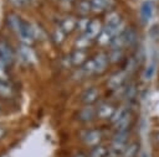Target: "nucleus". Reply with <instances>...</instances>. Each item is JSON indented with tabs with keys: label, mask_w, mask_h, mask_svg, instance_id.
I'll list each match as a JSON object with an SVG mask.
<instances>
[{
	"label": "nucleus",
	"mask_w": 159,
	"mask_h": 157,
	"mask_svg": "<svg viewBox=\"0 0 159 157\" xmlns=\"http://www.w3.org/2000/svg\"><path fill=\"white\" fill-rule=\"evenodd\" d=\"M70 57H71V62L73 66H82L87 61V54L84 49H76Z\"/></svg>",
	"instance_id": "12"
},
{
	"label": "nucleus",
	"mask_w": 159,
	"mask_h": 157,
	"mask_svg": "<svg viewBox=\"0 0 159 157\" xmlns=\"http://www.w3.org/2000/svg\"><path fill=\"white\" fill-rule=\"evenodd\" d=\"M122 35H123V38L125 41V46H132V45L135 43V41H137V33H135L134 30L127 28Z\"/></svg>",
	"instance_id": "15"
},
{
	"label": "nucleus",
	"mask_w": 159,
	"mask_h": 157,
	"mask_svg": "<svg viewBox=\"0 0 159 157\" xmlns=\"http://www.w3.org/2000/svg\"><path fill=\"white\" fill-rule=\"evenodd\" d=\"M142 157H147V155H145V153H143V155H142Z\"/></svg>",
	"instance_id": "37"
},
{
	"label": "nucleus",
	"mask_w": 159,
	"mask_h": 157,
	"mask_svg": "<svg viewBox=\"0 0 159 157\" xmlns=\"http://www.w3.org/2000/svg\"><path fill=\"white\" fill-rule=\"evenodd\" d=\"M1 134H2V131H1V129H0V136H1Z\"/></svg>",
	"instance_id": "38"
},
{
	"label": "nucleus",
	"mask_w": 159,
	"mask_h": 157,
	"mask_svg": "<svg viewBox=\"0 0 159 157\" xmlns=\"http://www.w3.org/2000/svg\"><path fill=\"white\" fill-rule=\"evenodd\" d=\"M135 67H137V62H135V59L132 57L130 59H128V62H127V64H125V73H130V72H133L134 69H135Z\"/></svg>",
	"instance_id": "30"
},
{
	"label": "nucleus",
	"mask_w": 159,
	"mask_h": 157,
	"mask_svg": "<svg viewBox=\"0 0 159 157\" xmlns=\"http://www.w3.org/2000/svg\"><path fill=\"white\" fill-rule=\"evenodd\" d=\"M97 114V111L93 109L92 105H86L84 108L81 109V111L78 112V120L83 121V122H87V121H91L93 120L94 115Z\"/></svg>",
	"instance_id": "9"
},
{
	"label": "nucleus",
	"mask_w": 159,
	"mask_h": 157,
	"mask_svg": "<svg viewBox=\"0 0 159 157\" xmlns=\"http://www.w3.org/2000/svg\"><path fill=\"white\" fill-rule=\"evenodd\" d=\"M130 122H132V115L129 112H127L122 119H119L113 125H114V129L117 132H127V130L130 126Z\"/></svg>",
	"instance_id": "8"
},
{
	"label": "nucleus",
	"mask_w": 159,
	"mask_h": 157,
	"mask_svg": "<svg viewBox=\"0 0 159 157\" xmlns=\"http://www.w3.org/2000/svg\"><path fill=\"white\" fill-rule=\"evenodd\" d=\"M19 56L26 63H35L36 62V54H35L34 49L26 43H22L19 47Z\"/></svg>",
	"instance_id": "1"
},
{
	"label": "nucleus",
	"mask_w": 159,
	"mask_h": 157,
	"mask_svg": "<svg viewBox=\"0 0 159 157\" xmlns=\"http://www.w3.org/2000/svg\"><path fill=\"white\" fill-rule=\"evenodd\" d=\"M81 70L84 73V74H93L96 73V64H94V61L93 59H87L82 66H81Z\"/></svg>",
	"instance_id": "22"
},
{
	"label": "nucleus",
	"mask_w": 159,
	"mask_h": 157,
	"mask_svg": "<svg viewBox=\"0 0 159 157\" xmlns=\"http://www.w3.org/2000/svg\"><path fill=\"white\" fill-rule=\"evenodd\" d=\"M102 31H103V28H102L101 22H99L98 20H91V22H89V25H88V28H87V31H86L83 35H86L89 40H93V38H97L98 35H99Z\"/></svg>",
	"instance_id": "6"
},
{
	"label": "nucleus",
	"mask_w": 159,
	"mask_h": 157,
	"mask_svg": "<svg viewBox=\"0 0 159 157\" xmlns=\"http://www.w3.org/2000/svg\"><path fill=\"white\" fill-rule=\"evenodd\" d=\"M134 93H135V88H134V85H130L129 88L125 89V96H127V98H132Z\"/></svg>",
	"instance_id": "34"
},
{
	"label": "nucleus",
	"mask_w": 159,
	"mask_h": 157,
	"mask_svg": "<svg viewBox=\"0 0 159 157\" xmlns=\"http://www.w3.org/2000/svg\"><path fill=\"white\" fill-rule=\"evenodd\" d=\"M60 27L63 30V32L66 35L67 33H71L72 31H75L77 28V20L75 17H72V16H68V17H66V19L62 20Z\"/></svg>",
	"instance_id": "10"
},
{
	"label": "nucleus",
	"mask_w": 159,
	"mask_h": 157,
	"mask_svg": "<svg viewBox=\"0 0 159 157\" xmlns=\"http://www.w3.org/2000/svg\"><path fill=\"white\" fill-rule=\"evenodd\" d=\"M112 40H113V36H112L106 28H103V31H102V32L98 35V37H97V42H98L101 46L111 45Z\"/></svg>",
	"instance_id": "16"
},
{
	"label": "nucleus",
	"mask_w": 159,
	"mask_h": 157,
	"mask_svg": "<svg viewBox=\"0 0 159 157\" xmlns=\"http://www.w3.org/2000/svg\"><path fill=\"white\" fill-rule=\"evenodd\" d=\"M111 49H122L124 46H125V41L123 38V35H119V36H116L113 37L112 42H111Z\"/></svg>",
	"instance_id": "23"
},
{
	"label": "nucleus",
	"mask_w": 159,
	"mask_h": 157,
	"mask_svg": "<svg viewBox=\"0 0 159 157\" xmlns=\"http://www.w3.org/2000/svg\"><path fill=\"white\" fill-rule=\"evenodd\" d=\"M89 157H108V148L106 146H94L89 153Z\"/></svg>",
	"instance_id": "20"
},
{
	"label": "nucleus",
	"mask_w": 159,
	"mask_h": 157,
	"mask_svg": "<svg viewBox=\"0 0 159 157\" xmlns=\"http://www.w3.org/2000/svg\"><path fill=\"white\" fill-rule=\"evenodd\" d=\"M158 140H159V135H158Z\"/></svg>",
	"instance_id": "39"
},
{
	"label": "nucleus",
	"mask_w": 159,
	"mask_h": 157,
	"mask_svg": "<svg viewBox=\"0 0 159 157\" xmlns=\"http://www.w3.org/2000/svg\"><path fill=\"white\" fill-rule=\"evenodd\" d=\"M125 77H127V73L124 70H120V72H117L114 73L113 75H111V78L108 79L107 82V85L109 89H118L122 87V84L124 83L125 80Z\"/></svg>",
	"instance_id": "3"
},
{
	"label": "nucleus",
	"mask_w": 159,
	"mask_h": 157,
	"mask_svg": "<svg viewBox=\"0 0 159 157\" xmlns=\"http://www.w3.org/2000/svg\"><path fill=\"white\" fill-rule=\"evenodd\" d=\"M127 136H128L127 132H117V134L114 135V137H113V141L125 143V142H127Z\"/></svg>",
	"instance_id": "31"
},
{
	"label": "nucleus",
	"mask_w": 159,
	"mask_h": 157,
	"mask_svg": "<svg viewBox=\"0 0 159 157\" xmlns=\"http://www.w3.org/2000/svg\"><path fill=\"white\" fill-rule=\"evenodd\" d=\"M138 153V145L137 143H130L128 146H125L122 157H135Z\"/></svg>",
	"instance_id": "24"
},
{
	"label": "nucleus",
	"mask_w": 159,
	"mask_h": 157,
	"mask_svg": "<svg viewBox=\"0 0 159 157\" xmlns=\"http://www.w3.org/2000/svg\"><path fill=\"white\" fill-rule=\"evenodd\" d=\"M93 61H94V64H96V73L104 72V69H106V67H107V64L109 62L108 61V56H106L103 53H98L93 58Z\"/></svg>",
	"instance_id": "11"
},
{
	"label": "nucleus",
	"mask_w": 159,
	"mask_h": 157,
	"mask_svg": "<svg viewBox=\"0 0 159 157\" xmlns=\"http://www.w3.org/2000/svg\"><path fill=\"white\" fill-rule=\"evenodd\" d=\"M98 96H99V91H98V89L94 88V87H91V88L86 89V90L82 93V95H81V100H82V103L86 104V105H92L93 103L97 101Z\"/></svg>",
	"instance_id": "4"
},
{
	"label": "nucleus",
	"mask_w": 159,
	"mask_h": 157,
	"mask_svg": "<svg viewBox=\"0 0 159 157\" xmlns=\"http://www.w3.org/2000/svg\"><path fill=\"white\" fill-rule=\"evenodd\" d=\"M127 112H128V110L125 109V106H119L118 109H116V110H114V112H113L112 117L109 119V120H111V122H112V124H116V122H117L119 119H122Z\"/></svg>",
	"instance_id": "25"
},
{
	"label": "nucleus",
	"mask_w": 159,
	"mask_h": 157,
	"mask_svg": "<svg viewBox=\"0 0 159 157\" xmlns=\"http://www.w3.org/2000/svg\"><path fill=\"white\" fill-rule=\"evenodd\" d=\"M101 140H102V134H101L99 130H89L83 136L84 143L88 145V146H91V147L98 146L99 142H101Z\"/></svg>",
	"instance_id": "5"
},
{
	"label": "nucleus",
	"mask_w": 159,
	"mask_h": 157,
	"mask_svg": "<svg viewBox=\"0 0 159 157\" xmlns=\"http://www.w3.org/2000/svg\"><path fill=\"white\" fill-rule=\"evenodd\" d=\"M120 22H122V21H120V16H119L118 12H116V11L108 12V15H107V17H106V23H107V26H117V25H119Z\"/></svg>",
	"instance_id": "19"
},
{
	"label": "nucleus",
	"mask_w": 159,
	"mask_h": 157,
	"mask_svg": "<svg viewBox=\"0 0 159 157\" xmlns=\"http://www.w3.org/2000/svg\"><path fill=\"white\" fill-rule=\"evenodd\" d=\"M153 74H154V64H150L147 69H145V73H144V78L148 80V79H150L152 77H153Z\"/></svg>",
	"instance_id": "33"
},
{
	"label": "nucleus",
	"mask_w": 159,
	"mask_h": 157,
	"mask_svg": "<svg viewBox=\"0 0 159 157\" xmlns=\"http://www.w3.org/2000/svg\"><path fill=\"white\" fill-rule=\"evenodd\" d=\"M0 59L7 66L11 64L14 61V53L10 45L5 41H0Z\"/></svg>",
	"instance_id": "2"
},
{
	"label": "nucleus",
	"mask_w": 159,
	"mask_h": 157,
	"mask_svg": "<svg viewBox=\"0 0 159 157\" xmlns=\"http://www.w3.org/2000/svg\"><path fill=\"white\" fill-rule=\"evenodd\" d=\"M89 22H91V20H88V19L84 17V16H83L82 19H78V20H77V30H78L80 32L84 33V32L87 31V28H88Z\"/></svg>",
	"instance_id": "27"
},
{
	"label": "nucleus",
	"mask_w": 159,
	"mask_h": 157,
	"mask_svg": "<svg viewBox=\"0 0 159 157\" xmlns=\"http://www.w3.org/2000/svg\"><path fill=\"white\" fill-rule=\"evenodd\" d=\"M92 10L96 12H101L106 9H109L113 5V0H91Z\"/></svg>",
	"instance_id": "13"
},
{
	"label": "nucleus",
	"mask_w": 159,
	"mask_h": 157,
	"mask_svg": "<svg viewBox=\"0 0 159 157\" xmlns=\"http://www.w3.org/2000/svg\"><path fill=\"white\" fill-rule=\"evenodd\" d=\"M122 54H123L122 49H111V52L108 54V61L112 63H116L122 58Z\"/></svg>",
	"instance_id": "28"
},
{
	"label": "nucleus",
	"mask_w": 159,
	"mask_h": 157,
	"mask_svg": "<svg viewBox=\"0 0 159 157\" xmlns=\"http://www.w3.org/2000/svg\"><path fill=\"white\" fill-rule=\"evenodd\" d=\"M6 64L0 59V80H7V70H6Z\"/></svg>",
	"instance_id": "32"
},
{
	"label": "nucleus",
	"mask_w": 159,
	"mask_h": 157,
	"mask_svg": "<svg viewBox=\"0 0 159 157\" xmlns=\"http://www.w3.org/2000/svg\"><path fill=\"white\" fill-rule=\"evenodd\" d=\"M25 1L26 0H10V2L12 5H15V6H22L25 4Z\"/></svg>",
	"instance_id": "35"
},
{
	"label": "nucleus",
	"mask_w": 159,
	"mask_h": 157,
	"mask_svg": "<svg viewBox=\"0 0 159 157\" xmlns=\"http://www.w3.org/2000/svg\"><path fill=\"white\" fill-rule=\"evenodd\" d=\"M116 108L112 105V104H108V103H103L98 106V109L96 110L97 111V116L99 119H111L113 112H114Z\"/></svg>",
	"instance_id": "7"
},
{
	"label": "nucleus",
	"mask_w": 159,
	"mask_h": 157,
	"mask_svg": "<svg viewBox=\"0 0 159 157\" xmlns=\"http://www.w3.org/2000/svg\"><path fill=\"white\" fill-rule=\"evenodd\" d=\"M76 157H86V156H84V155H82V153H78Z\"/></svg>",
	"instance_id": "36"
},
{
	"label": "nucleus",
	"mask_w": 159,
	"mask_h": 157,
	"mask_svg": "<svg viewBox=\"0 0 159 157\" xmlns=\"http://www.w3.org/2000/svg\"><path fill=\"white\" fill-rule=\"evenodd\" d=\"M140 15L143 17L144 21H148L150 20L152 15H153V6L150 2H144L142 5V9H140Z\"/></svg>",
	"instance_id": "21"
},
{
	"label": "nucleus",
	"mask_w": 159,
	"mask_h": 157,
	"mask_svg": "<svg viewBox=\"0 0 159 157\" xmlns=\"http://www.w3.org/2000/svg\"><path fill=\"white\" fill-rule=\"evenodd\" d=\"M12 94V88L7 83V80H0V96L4 99L10 98Z\"/></svg>",
	"instance_id": "17"
},
{
	"label": "nucleus",
	"mask_w": 159,
	"mask_h": 157,
	"mask_svg": "<svg viewBox=\"0 0 159 157\" xmlns=\"http://www.w3.org/2000/svg\"><path fill=\"white\" fill-rule=\"evenodd\" d=\"M77 11L82 15V16H86L89 14V11H92V4L91 1L88 0H81L77 5Z\"/></svg>",
	"instance_id": "18"
},
{
	"label": "nucleus",
	"mask_w": 159,
	"mask_h": 157,
	"mask_svg": "<svg viewBox=\"0 0 159 157\" xmlns=\"http://www.w3.org/2000/svg\"><path fill=\"white\" fill-rule=\"evenodd\" d=\"M7 23H9V26L11 27V30H14V31L17 33L19 30H20V26H21V23H22V20H21L19 16H16L15 14H10V15L7 16Z\"/></svg>",
	"instance_id": "14"
},
{
	"label": "nucleus",
	"mask_w": 159,
	"mask_h": 157,
	"mask_svg": "<svg viewBox=\"0 0 159 157\" xmlns=\"http://www.w3.org/2000/svg\"><path fill=\"white\" fill-rule=\"evenodd\" d=\"M65 36H66V33L63 32V30H62L61 27H60V28H56L55 32H53V40H55L56 43H61V42H63Z\"/></svg>",
	"instance_id": "29"
},
{
	"label": "nucleus",
	"mask_w": 159,
	"mask_h": 157,
	"mask_svg": "<svg viewBox=\"0 0 159 157\" xmlns=\"http://www.w3.org/2000/svg\"><path fill=\"white\" fill-rule=\"evenodd\" d=\"M89 42H91V40L86 35H82L81 37H78L76 40V48L77 49H84L89 46Z\"/></svg>",
	"instance_id": "26"
}]
</instances>
